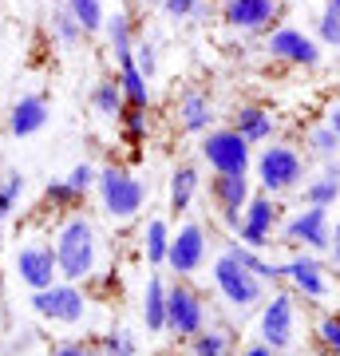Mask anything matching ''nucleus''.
Listing matches in <instances>:
<instances>
[{
	"mask_svg": "<svg viewBox=\"0 0 340 356\" xmlns=\"http://www.w3.org/2000/svg\"><path fill=\"white\" fill-rule=\"evenodd\" d=\"M328 127L337 131V139H340V103L332 107V111H328Z\"/></svg>",
	"mask_w": 340,
	"mask_h": 356,
	"instance_id": "43",
	"label": "nucleus"
},
{
	"mask_svg": "<svg viewBox=\"0 0 340 356\" xmlns=\"http://www.w3.org/2000/svg\"><path fill=\"white\" fill-rule=\"evenodd\" d=\"M328 8H332V13L340 16V0H328Z\"/></svg>",
	"mask_w": 340,
	"mask_h": 356,
	"instance_id": "46",
	"label": "nucleus"
},
{
	"mask_svg": "<svg viewBox=\"0 0 340 356\" xmlns=\"http://www.w3.org/2000/svg\"><path fill=\"white\" fill-rule=\"evenodd\" d=\"M147 4H159V8H163V0H147Z\"/></svg>",
	"mask_w": 340,
	"mask_h": 356,
	"instance_id": "47",
	"label": "nucleus"
},
{
	"mask_svg": "<svg viewBox=\"0 0 340 356\" xmlns=\"http://www.w3.org/2000/svg\"><path fill=\"white\" fill-rule=\"evenodd\" d=\"M273 226H277V202L269 194H250V202L241 210V245H250L261 254L265 245H273Z\"/></svg>",
	"mask_w": 340,
	"mask_h": 356,
	"instance_id": "9",
	"label": "nucleus"
},
{
	"mask_svg": "<svg viewBox=\"0 0 340 356\" xmlns=\"http://www.w3.org/2000/svg\"><path fill=\"white\" fill-rule=\"evenodd\" d=\"M214 285H218V293L226 297L229 305L238 309V313H250L253 305H261L265 301V281L241 266L238 254H234L229 245L218 254V261H214Z\"/></svg>",
	"mask_w": 340,
	"mask_h": 356,
	"instance_id": "3",
	"label": "nucleus"
},
{
	"mask_svg": "<svg viewBox=\"0 0 340 356\" xmlns=\"http://www.w3.org/2000/svg\"><path fill=\"white\" fill-rule=\"evenodd\" d=\"M241 356H277V353H273L269 344H261V341H257V344H245V348H241Z\"/></svg>",
	"mask_w": 340,
	"mask_h": 356,
	"instance_id": "42",
	"label": "nucleus"
},
{
	"mask_svg": "<svg viewBox=\"0 0 340 356\" xmlns=\"http://www.w3.org/2000/svg\"><path fill=\"white\" fill-rule=\"evenodd\" d=\"M95 175H99V170H95L91 163H79V166H72V175H67V186H72L76 194H88L91 186H95Z\"/></svg>",
	"mask_w": 340,
	"mask_h": 356,
	"instance_id": "38",
	"label": "nucleus"
},
{
	"mask_svg": "<svg viewBox=\"0 0 340 356\" xmlns=\"http://www.w3.org/2000/svg\"><path fill=\"white\" fill-rule=\"evenodd\" d=\"M229 250L238 254V261H241V266L250 269V273H257L261 281H281V277H285V266H277V261H265V257L257 254V250H250V245L229 242Z\"/></svg>",
	"mask_w": 340,
	"mask_h": 356,
	"instance_id": "28",
	"label": "nucleus"
},
{
	"mask_svg": "<svg viewBox=\"0 0 340 356\" xmlns=\"http://www.w3.org/2000/svg\"><path fill=\"white\" fill-rule=\"evenodd\" d=\"M103 353L107 356H139V344L127 329H115L111 337H103Z\"/></svg>",
	"mask_w": 340,
	"mask_h": 356,
	"instance_id": "36",
	"label": "nucleus"
},
{
	"mask_svg": "<svg viewBox=\"0 0 340 356\" xmlns=\"http://www.w3.org/2000/svg\"><path fill=\"white\" fill-rule=\"evenodd\" d=\"M293 321H297V305L293 293H273L261 309V344H269L273 353L293 344Z\"/></svg>",
	"mask_w": 340,
	"mask_h": 356,
	"instance_id": "12",
	"label": "nucleus"
},
{
	"mask_svg": "<svg viewBox=\"0 0 340 356\" xmlns=\"http://www.w3.org/2000/svg\"><path fill=\"white\" fill-rule=\"evenodd\" d=\"M48 24H51V36L60 40L63 48H76L79 40H83V28L76 24V16L67 13L63 4H60V8H51V20H48Z\"/></svg>",
	"mask_w": 340,
	"mask_h": 356,
	"instance_id": "29",
	"label": "nucleus"
},
{
	"mask_svg": "<svg viewBox=\"0 0 340 356\" xmlns=\"http://www.w3.org/2000/svg\"><path fill=\"white\" fill-rule=\"evenodd\" d=\"M265 51H269L273 60H281V64H289V67H321V60H325L316 36H309V32H301V28H293V24L269 28Z\"/></svg>",
	"mask_w": 340,
	"mask_h": 356,
	"instance_id": "6",
	"label": "nucleus"
},
{
	"mask_svg": "<svg viewBox=\"0 0 340 356\" xmlns=\"http://www.w3.org/2000/svg\"><path fill=\"white\" fill-rule=\"evenodd\" d=\"M131 60H135V67H139L147 79H154V72H159V48H154L151 40H139L135 51H131Z\"/></svg>",
	"mask_w": 340,
	"mask_h": 356,
	"instance_id": "35",
	"label": "nucleus"
},
{
	"mask_svg": "<svg viewBox=\"0 0 340 356\" xmlns=\"http://www.w3.org/2000/svg\"><path fill=\"white\" fill-rule=\"evenodd\" d=\"M332 266H337V269H340V242H337V245H332Z\"/></svg>",
	"mask_w": 340,
	"mask_h": 356,
	"instance_id": "44",
	"label": "nucleus"
},
{
	"mask_svg": "<svg viewBox=\"0 0 340 356\" xmlns=\"http://www.w3.org/2000/svg\"><path fill=\"white\" fill-rule=\"evenodd\" d=\"M229 127L238 131L250 147H257V143L273 139L277 119H273V111H269V107H261V103H241L238 111H234V123H229Z\"/></svg>",
	"mask_w": 340,
	"mask_h": 356,
	"instance_id": "18",
	"label": "nucleus"
},
{
	"mask_svg": "<svg viewBox=\"0 0 340 356\" xmlns=\"http://www.w3.org/2000/svg\"><path fill=\"white\" fill-rule=\"evenodd\" d=\"M48 119H51L48 99H44L40 91H28V95H20V99L8 107V135H13V139H32L36 131L48 127Z\"/></svg>",
	"mask_w": 340,
	"mask_h": 356,
	"instance_id": "16",
	"label": "nucleus"
},
{
	"mask_svg": "<svg viewBox=\"0 0 340 356\" xmlns=\"http://www.w3.org/2000/svg\"><path fill=\"white\" fill-rule=\"evenodd\" d=\"M253 166H257L261 194H269V198L289 194V191H297V186L305 182V159H301L297 147H289V143H273V147H265V151L253 159Z\"/></svg>",
	"mask_w": 340,
	"mask_h": 356,
	"instance_id": "2",
	"label": "nucleus"
},
{
	"mask_svg": "<svg viewBox=\"0 0 340 356\" xmlns=\"http://www.w3.org/2000/svg\"><path fill=\"white\" fill-rule=\"evenodd\" d=\"M198 166L194 163H178L175 175H170V210L175 214H186L190 202H194V194H198Z\"/></svg>",
	"mask_w": 340,
	"mask_h": 356,
	"instance_id": "22",
	"label": "nucleus"
},
{
	"mask_svg": "<svg viewBox=\"0 0 340 356\" xmlns=\"http://www.w3.org/2000/svg\"><path fill=\"white\" fill-rule=\"evenodd\" d=\"M56 269H60V277H67L72 285L83 277H91V269H95V257H99V245H95V226H91L83 214H72L67 222L60 226L56 234Z\"/></svg>",
	"mask_w": 340,
	"mask_h": 356,
	"instance_id": "1",
	"label": "nucleus"
},
{
	"mask_svg": "<svg viewBox=\"0 0 340 356\" xmlns=\"http://www.w3.org/2000/svg\"><path fill=\"white\" fill-rule=\"evenodd\" d=\"M309 151L321 159V163H332L340 151V139H337V131L328 127V123H316L313 131H309Z\"/></svg>",
	"mask_w": 340,
	"mask_h": 356,
	"instance_id": "31",
	"label": "nucleus"
},
{
	"mask_svg": "<svg viewBox=\"0 0 340 356\" xmlns=\"http://www.w3.org/2000/svg\"><path fill=\"white\" fill-rule=\"evenodd\" d=\"M198 151L214 175H250L253 166V147L234 127H210L202 135Z\"/></svg>",
	"mask_w": 340,
	"mask_h": 356,
	"instance_id": "5",
	"label": "nucleus"
},
{
	"mask_svg": "<svg viewBox=\"0 0 340 356\" xmlns=\"http://www.w3.org/2000/svg\"><path fill=\"white\" fill-rule=\"evenodd\" d=\"M143 245H147V261H151V266H166V250H170V226H166L163 218H151V222H147Z\"/></svg>",
	"mask_w": 340,
	"mask_h": 356,
	"instance_id": "27",
	"label": "nucleus"
},
{
	"mask_svg": "<svg viewBox=\"0 0 340 356\" xmlns=\"http://www.w3.org/2000/svg\"><path fill=\"white\" fill-rule=\"evenodd\" d=\"M316 44L321 48H340V16L332 8H325L316 16Z\"/></svg>",
	"mask_w": 340,
	"mask_h": 356,
	"instance_id": "33",
	"label": "nucleus"
},
{
	"mask_svg": "<svg viewBox=\"0 0 340 356\" xmlns=\"http://www.w3.org/2000/svg\"><path fill=\"white\" fill-rule=\"evenodd\" d=\"M250 178L245 175H214L210 178V198H214V206L222 210V222H226L229 229L241 226V210H245V202H250Z\"/></svg>",
	"mask_w": 340,
	"mask_h": 356,
	"instance_id": "15",
	"label": "nucleus"
},
{
	"mask_svg": "<svg viewBox=\"0 0 340 356\" xmlns=\"http://www.w3.org/2000/svg\"><path fill=\"white\" fill-rule=\"evenodd\" d=\"M63 8L76 16V24L83 28V36L103 32V20H107V13H103V0H63Z\"/></svg>",
	"mask_w": 340,
	"mask_h": 356,
	"instance_id": "26",
	"label": "nucleus"
},
{
	"mask_svg": "<svg viewBox=\"0 0 340 356\" xmlns=\"http://www.w3.org/2000/svg\"><path fill=\"white\" fill-rule=\"evenodd\" d=\"M20 194H24V175L20 170H8V175L0 178V218H8L20 202Z\"/></svg>",
	"mask_w": 340,
	"mask_h": 356,
	"instance_id": "32",
	"label": "nucleus"
},
{
	"mask_svg": "<svg viewBox=\"0 0 340 356\" xmlns=\"http://www.w3.org/2000/svg\"><path fill=\"white\" fill-rule=\"evenodd\" d=\"M210 123H214V103H210V95L198 88L182 91L178 95V127L190 131V135H206Z\"/></svg>",
	"mask_w": 340,
	"mask_h": 356,
	"instance_id": "19",
	"label": "nucleus"
},
{
	"mask_svg": "<svg viewBox=\"0 0 340 356\" xmlns=\"http://www.w3.org/2000/svg\"><path fill=\"white\" fill-rule=\"evenodd\" d=\"M285 245H305L309 254L332 245V222H328V206H305L281 226Z\"/></svg>",
	"mask_w": 340,
	"mask_h": 356,
	"instance_id": "7",
	"label": "nucleus"
},
{
	"mask_svg": "<svg viewBox=\"0 0 340 356\" xmlns=\"http://www.w3.org/2000/svg\"><path fill=\"white\" fill-rule=\"evenodd\" d=\"M143 325L147 332H166V281L159 273L143 289Z\"/></svg>",
	"mask_w": 340,
	"mask_h": 356,
	"instance_id": "21",
	"label": "nucleus"
},
{
	"mask_svg": "<svg viewBox=\"0 0 340 356\" xmlns=\"http://www.w3.org/2000/svg\"><path fill=\"white\" fill-rule=\"evenodd\" d=\"M190 353L194 356H229V337L218 329H202L190 337Z\"/></svg>",
	"mask_w": 340,
	"mask_h": 356,
	"instance_id": "30",
	"label": "nucleus"
},
{
	"mask_svg": "<svg viewBox=\"0 0 340 356\" xmlns=\"http://www.w3.org/2000/svg\"><path fill=\"white\" fill-rule=\"evenodd\" d=\"M285 277L297 285V293H305L309 301H325L328 297V273L313 254H297L293 261H285Z\"/></svg>",
	"mask_w": 340,
	"mask_h": 356,
	"instance_id": "17",
	"label": "nucleus"
},
{
	"mask_svg": "<svg viewBox=\"0 0 340 356\" xmlns=\"http://www.w3.org/2000/svg\"><path fill=\"white\" fill-rule=\"evenodd\" d=\"M316 332H321V344H325L328 353L340 356V317H325Z\"/></svg>",
	"mask_w": 340,
	"mask_h": 356,
	"instance_id": "39",
	"label": "nucleus"
},
{
	"mask_svg": "<svg viewBox=\"0 0 340 356\" xmlns=\"http://www.w3.org/2000/svg\"><path fill=\"white\" fill-rule=\"evenodd\" d=\"M48 356H107V353L95 348V344H88V341H67V344H56Z\"/></svg>",
	"mask_w": 340,
	"mask_h": 356,
	"instance_id": "40",
	"label": "nucleus"
},
{
	"mask_svg": "<svg viewBox=\"0 0 340 356\" xmlns=\"http://www.w3.org/2000/svg\"><path fill=\"white\" fill-rule=\"evenodd\" d=\"M95 191H99L103 210L111 218H119V222L135 218L143 210V202H147V186L123 166H103L95 175Z\"/></svg>",
	"mask_w": 340,
	"mask_h": 356,
	"instance_id": "4",
	"label": "nucleus"
},
{
	"mask_svg": "<svg viewBox=\"0 0 340 356\" xmlns=\"http://www.w3.org/2000/svg\"><path fill=\"white\" fill-rule=\"evenodd\" d=\"M337 242H340V222L332 226V245H337Z\"/></svg>",
	"mask_w": 340,
	"mask_h": 356,
	"instance_id": "45",
	"label": "nucleus"
},
{
	"mask_svg": "<svg viewBox=\"0 0 340 356\" xmlns=\"http://www.w3.org/2000/svg\"><path fill=\"white\" fill-rule=\"evenodd\" d=\"M281 16V0H222V20L234 32H265Z\"/></svg>",
	"mask_w": 340,
	"mask_h": 356,
	"instance_id": "13",
	"label": "nucleus"
},
{
	"mask_svg": "<svg viewBox=\"0 0 340 356\" xmlns=\"http://www.w3.org/2000/svg\"><path fill=\"white\" fill-rule=\"evenodd\" d=\"M206 261V229L198 222H182L178 234H170V250H166V266L175 269L178 277L198 273Z\"/></svg>",
	"mask_w": 340,
	"mask_h": 356,
	"instance_id": "11",
	"label": "nucleus"
},
{
	"mask_svg": "<svg viewBox=\"0 0 340 356\" xmlns=\"http://www.w3.org/2000/svg\"><path fill=\"white\" fill-rule=\"evenodd\" d=\"M32 309L44 321H60V325H76L88 313V297L67 281V285H51V289L32 293Z\"/></svg>",
	"mask_w": 340,
	"mask_h": 356,
	"instance_id": "10",
	"label": "nucleus"
},
{
	"mask_svg": "<svg viewBox=\"0 0 340 356\" xmlns=\"http://www.w3.org/2000/svg\"><path fill=\"white\" fill-rule=\"evenodd\" d=\"M202 8V0H163V13L175 16V20H186V16H194Z\"/></svg>",
	"mask_w": 340,
	"mask_h": 356,
	"instance_id": "41",
	"label": "nucleus"
},
{
	"mask_svg": "<svg viewBox=\"0 0 340 356\" xmlns=\"http://www.w3.org/2000/svg\"><path fill=\"white\" fill-rule=\"evenodd\" d=\"M44 198H48L51 206H76L83 194L72 191V186H67V178H51L48 186H44Z\"/></svg>",
	"mask_w": 340,
	"mask_h": 356,
	"instance_id": "37",
	"label": "nucleus"
},
{
	"mask_svg": "<svg viewBox=\"0 0 340 356\" xmlns=\"http://www.w3.org/2000/svg\"><path fill=\"white\" fill-rule=\"evenodd\" d=\"M119 88H123V99L127 107H139V111H147L151 107V79L143 76L139 67H135V60L127 56V60H119Z\"/></svg>",
	"mask_w": 340,
	"mask_h": 356,
	"instance_id": "20",
	"label": "nucleus"
},
{
	"mask_svg": "<svg viewBox=\"0 0 340 356\" xmlns=\"http://www.w3.org/2000/svg\"><path fill=\"white\" fill-rule=\"evenodd\" d=\"M103 32H107V44H111V51H115V64L135 51V20L127 13H111L103 20Z\"/></svg>",
	"mask_w": 340,
	"mask_h": 356,
	"instance_id": "24",
	"label": "nucleus"
},
{
	"mask_svg": "<svg viewBox=\"0 0 340 356\" xmlns=\"http://www.w3.org/2000/svg\"><path fill=\"white\" fill-rule=\"evenodd\" d=\"M16 273H20V281H24L32 293L40 289H51L56 285V277H60V269H56V250L51 245H20L16 250Z\"/></svg>",
	"mask_w": 340,
	"mask_h": 356,
	"instance_id": "14",
	"label": "nucleus"
},
{
	"mask_svg": "<svg viewBox=\"0 0 340 356\" xmlns=\"http://www.w3.org/2000/svg\"><path fill=\"white\" fill-rule=\"evenodd\" d=\"M119 123H123L127 143H143V139H147V111H139V107H123Z\"/></svg>",
	"mask_w": 340,
	"mask_h": 356,
	"instance_id": "34",
	"label": "nucleus"
},
{
	"mask_svg": "<svg viewBox=\"0 0 340 356\" xmlns=\"http://www.w3.org/2000/svg\"><path fill=\"white\" fill-rule=\"evenodd\" d=\"M206 329V305L194 289H186L182 281L166 285V332L175 337H194V332Z\"/></svg>",
	"mask_w": 340,
	"mask_h": 356,
	"instance_id": "8",
	"label": "nucleus"
},
{
	"mask_svg": "<svg viewBox=\"0 0 340 356\" xmlns=\"http://www.w3.org/2000/svg\"><path fill=\"white\" fill-rule=\"evenodd\" d=\"M340 198V166L337 163H325V170L305 182V206H332Z\"/></svg>",
	"mask_w": 340,
	"mask_h": 356,
	"instance_id": "23",
	"label": "nucleus"
},
{
	"mask_svg": "<svg viewBox=\"0 0 340 356\" xmlns=\"http://www.w3.org/2000/svg\"><path fill=\"white\" fill-rule=\"evenodd\" d=\"M91 107L103 115V119H119L127 107L123 88H119V76H103L95 88H91Z\"/></svg>",
	"mask_w": 340,
	"mask_h": 356,
	"instance_id": "25",
	"label": "nucleus"
}]
</instances>
